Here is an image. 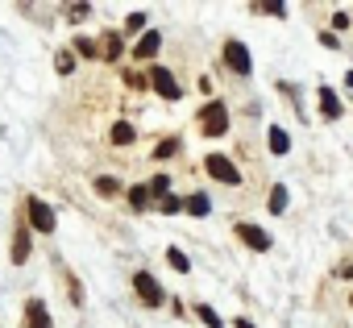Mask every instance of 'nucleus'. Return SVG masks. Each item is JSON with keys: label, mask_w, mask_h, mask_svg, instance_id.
Returning <instances> with one entry per match:
<instances>
[{"label": "nucleus", "mask_w": 353, "mask_h": 328, "mask_svg": "<svg viewBox=\"0 0 353 328\" xmlns=\"http://www.w3.org/2000/svg\"><path fill=\"white\" fill-rule=\"evenodd\" d=\"M200 129H204V137H221V133L229 129V108H225L221 100L204 104V108H200Z\"/></svg>", "instance_id": "obj_1"}, {"label": "nucleus", "mask_w": 353, "mask_h": 328, "mask_svg": "<svg viewBox=\"0 0 353 328\" xmlns=\"http://www.w3.org/2000/svg\"><path fill=\"white\" fill-rule=\"evenodd\" d=\"M204 171L216 179V183H229V187H241V171L233 167V162L225 158V154H208L204 158Z\"/></svg>", "instance_id": "obj_2"}, {"label": "nucleus", "mask_w": 353, "mask_h": 328, "mask_svg": "<svg viewBox=\"0 0 353 328\" xmlns=\"http://www.w3.org/2000/svg\"><path fill=\"white\" fill-rule=\"evenodd\" d=\"M26 216H30V225H34L38 233H54V208H50L46 200L30 196V200H26Z\"/></svg>", "instance_id": "obj_3"}, {"label": "nucleus", "mask_w": 353, "mask_h": 328, "mask_svg": "<svg viewBox=\"0 0 353 328\" xmlns=\"http://www.w3.org/2000/svg\"><path fill=\"white\" fill-rule=\"evenodd\" d=\"M133 287H137V299H141V303H150V307H158V303L166 299L162 283H158L150 270H137V274H133Z\"/></svg>", "instance_id": "obj_4"}, {"label": "nucleus", "mask_w": 353, "mask_h": 328, "mask_svg": "<svg viewBox=\"0 0 353 328\" xmlns=\"http://www.w3.org/2000/svg\"><path fill=\"white\" fill-rule=\"evenodd\" d=\"M150 88H154V92H158L162 100H179V96H183L179 79H174V75H170L166 67H154V71H150Z\"/></svg>", "instance_id": "obj_5"}, {"label": "nucleus", "mask_w": 353, "mask_h": 328, "mask_svg": "<svg viewBox=\"0 0 353 328\" xmlns=\"http://www.w3.org/2000/svg\"><path fill=\"white\" fill-rule=\"evenodd\" d=\"M237 237H241L254 254H266V249H270V233L258 229V225H250V221H237Z\"/></svg>", "instance_id": "obj_6"}, {"label": "nucleus", "mask_w": 353, "mask_h": 328, "mask_svg": "<svg viewBox=\"0 0 353 328\" xmlns=\"http://www.w3.org/2000/svg\"><path fill=\"white\" fill-rule=\"evenodd\" d=\"M225 63H229V71H233V75H250V71H254L250 50H245L241 42H225Z\"/></svg>", "instance_id": "obj_7"}, {"label": "nucleus", "mask_w": 353, "mask_h": 328, "mask_svg": "<svg viewBox=\"0 0 353 328\" xmlns=\"http://www.w3.org/2000/svg\"><path fill=\"white\" fill-rule=\"evenodd\" d=\"M341 112H345L341 96H336L332 88H320V116H324V121H341Z\"/></svg>", "instance_id": "obj_8"}, {"label": "nucleus", "mask_w": 353, "mask_h": 328, "mask_svg": "<svg viewBox=\"0 0 353 328\" xmlns=\"http://www.w3.org/2000/svg\"><path fill=\"white\" fill-rule=\"evenodd\" d=\"M158 46H162V34H158V30H150V34H141V42L133 46V59H141V63H145V59H154V54H158Z\"/></svg>", "instance_id": "obj_9"}, {"label": "nucleus", "mask_w": 353, "mask_h": 328, "mask_svg": "<svg viewBox=\"0 0 353 328\" xmlns=\"http://www.w3.org/2000/svg\"><path fill=\"white\" fill-rule=\"evenodd\" d=\"M26 316H30V328H54V324H50V311H46L42 299H30V303H26Z\"/></svg>", "instance_id": "obj_10"}, {"label": "nucleus", "mask_w": 353, "mask_h": 328, "mask_svg": "<svg viewBox=\"0 0 353 328\" xmlns=\"http://www.w3.org/2000/svg\"><path fill=\"white\" fill-rule=\"evenodd\" d=\"M17 266L30 258V233H26V225H17V233H13V254H9Z\"/></svg>", "instance_id": "obj_11"}, {"label": "nucleus", "mask_w": 353, "mask_h": 328, "mask_svg": "<svg viewBox=\"0 0 353 328\" xmlns=\"http://www.w3.org/2000/svg\"><path fill=\"white\" fill-rule=\"evenodd\" d=\"M266 141H270V154H287L291 150V137H287V129H279V125H270V133H266Z\"/></svg>", "instance_id": "obj_12"}, {"label": "nucleus", "mask_w": 353, "mask_h": 328, "mask_svg": "<svg viewBox=\"0 0 353 328\" xmlns=\"http://www.w3.org/2000/svg\"><path fill=\"white\" fill-rule=\"evenodd\" d=\"M183 208H188L192 216H208V212H212V200H208L204 192H196V196H188V200H183Z\"/></svg>", "instance_id": "obj_13"}, {"label": "nucleus", "mask_w": 353, "mask_h": 328, "mask_svg": "<svg viewBox=\"0 0 353 328\" xmlns=\"http://www.w3.org/2000/svg\"><path fill=\"white\" fill-rule=\"evenodd\" d=\"M100 50H104V59H121V50H125V42H121V34H104V42H100Z\"/></svg>", "instance_id": "obj_14"}, {"label": "nucleus", "mask_w": 353, "mask_h": 328, "mask_svg": "<svg viewBox=\"0 0 353 328\" xmlns=\"http://www.w3.org/2000/svg\"><path fill=\"white\" fill-rule=\"evenodd\" d=\"M133 137H137V129H133L129 121H117V125H112V141H117V145H129Z\"/></svg>", "instance_id": "obj_15"}, {"label": "nucleus", "mask_w": 353, "mask_h": 328, "mask_svg": "<svg viewBox=\"0 0 353 328\" xmlns=\"http://www.w3.org/2000/svg\"><path fill=\"white\" fill-rule=\"evenodd\" d=\"M117 192H121V183H117L112 175H100V179H96V196H104V200H112Z\"/></svg>", "instance_id": "obj_16"}, {"label": "nucleus", "mask_w": 353, "mask_h": 328, "mask_svg": "<svg viewBox=\"0 0 353 328\" xmlns=\"http://www.w3.org/2000/svg\"><path fill=\"white\" fill-rule=\"evenodd\" d=\"M270 212H274V216H279V212H287V187H283V183H274V187H270Z\"/></svg>", "instance_id": "obj_17"}, {"label": "nucleus", "mask_w": 353, "mask_h": 328, "mask_svg": "<svg viewBox=\"0 0 353 328\" xmlns=\"http://www.w3.org/2000/svg\"><path fill=\"white\" fill-rule=\"evenodd\" d=\"M166 262H170L174 270H179V274H188V270H192V262H188V254H183V249H174V245L166 249Z\"/></svg>", "instance_id": "obj_18"}, {"label": "nucleus", "mask_w": 353, "mask_h": 328, "mask_svg": "<svg viewBox=\"0 0 353 328\" xmlns=\"http://www.w3.org/2000/svg\"><path fill=\"white\" fill-rule=\"evenodd\" d=\"M75 54H83V59H104L100 46H96L92 38H75Z\"/></svg>", "instance_id": "obj_19"}, {"label": "nucleus", "mask_w": 353, "mask_h": 328, "mask_svg": "<svg viewBox=\"0 0 353 328\" xmlns=\"http://www.w3.org/2000/svg\"><path fill=\"white\" fill-rule=\"evenodd\" d=\"M129 204H133L137 212H141V208H150V183H141V187H133V192H129Z\"/></svg>", "instance_id": "obj_20"}, {"label": "nucleus", "mask_w": 353, "mask_h": 328, "mask_svg": "<svg viewBox=\"0 0 353 328\" xmlns=\"http://www.w3.org/2000/svg\"><path fill=\"white\" fill-rule=\"evenodd\" d=\"M196 316H200V320H204L208 328H225V320H221V316H216V311H212L208 303H200V307H196Z\"/></svg>", "instance_id": "obj_21"}, {"label": "nucleus", "mask_w": 353, "mask_h": 328, "mask_svg": "<svg viewBox=\"0 0 353 328\" xmlns=\"http://www.w3.org/2000/svg\"><path fill=\"white\" fill-rule=\"evenodd\" d=\"M179 154V137H166V141H158V150H154V158H174Z\"/></svg>", "instance_id": "obj_22"}, {"label": "nucleus", "mask_w": 353, "mask_h": 328, "mask_svg": "<svg viewBox=\"0 0 353 328\" xmlns=\"http://www.w3.org/2000/svg\"><path fill=\"white\" fill-rule=\"evenodd\" d=\"M150 196H158V200H166V196H170V179H166V175H158V179L150 183Z\"/></svg>", "instance_id": "obj_23"}, {"label": "nucleus", "mask_w": 353, "mask_h": 328, "mask_svg": "<svg viewBox=\"0 0 353 328\" xmlns=\"http://www.w3.org/2000/svg\"><path fill=\"white\" fill-rule=\"evenodd\" d=\"M258 13H270V17H287V5H279V0H270V5H258Z\"/></svg>", "instance_id": "obj_24"}, {"label": "nucleus", "mask_w": 353, "mask_h": 328, "mask_svg": "<svg viewBox=\"0 0 353 328\" xmlns=\"http://www.w3.org/2000/svg\"><path fill=\"white\" fill-rule=\"evenodd\" d=\"M145 21H150L145 13H133V17L125 21V30H129V34H137V30H145Z\"/></svg>", "instance_id": "obj_25"}, {"label": "nucleus", "mask_w": 353, "mask_h": 328, "mask_svg": "<svg viewBox=\"0 0 353 328\" xmlns=\"http://www.w3.org/2000/svg\"><path fill=\"white\" fill-rule=\"evenodd\" d=\"M71 71H75V59L63 50V54H59V75H71Z\"/></svg>", "instance_id": "obj_26"}, {"label": "nucleus", "mask_w": 353, "mask_h": 328, "mask_svg": "<svg viewBox=\"0 0 353 328\" xmlns=\"http://www.w3.org/2000/svg\"><path fill=\"white\" fill-rule=\"evenodd\" d=\"M179 208H183L179 196H166V200H162V212H179Z\"/></svg>", "instance_id": "obj_27"}, {"label": "nucleus", "mask_w": 353, "mask_h": 328, "mask_svg": "<svg viewBox=\"0 0 353 328\" xmlns=\"http://www.w3.org/2000/svg\"><path fill=\"white\" fill-rule=\"evenodd\" d=\"M71 17H92V5H67Z\"/></svg>", "instance_id": "obj_28"}, {"label": "nucleus", "mask_w": 353, "mask_h": 328, "mask_svg": "<svg viewBox=\"0 0 353 328\" xmlns=\"http://www.w3.org/2000/svg\"><path fill=\"white\" fill-rule=\"evenodd\" d=\"M349 25H353L349 13H336V17H332V34H336V30H349Z\"/></svg>", "instance_id": "obj_29"}, {"label": "nucleus", "mask_w": 353, "mask_h": 328, "mask_svg": "<svg viewBox=\"0 0 353 328\" xmlns=\"http://www.w3.org/2000/svg\"><path fill=\"white\" fill-rule=\"evenodd\" d=\"M125 83H129V88H145V83H150V79H141V75H137V71H125Z\"/></svg>", "instance_id": "obj_30"}, {"label": "nucleus", "mask_w": 353, "mask_h": 328, "mask_svg": "<svg viewBox=\"0 0 353 328\" xmlns=\"http://www.w3.org/2000/svg\"><path fill=\"white\" fill-rule=\"evenodd\" d=\"M320 46H328V50H336V34H332V30H324V34H320Z\"/></svg>", "instance_id": "obj_31"}, {"label": "nucleus", "mask_w": 353, "mask_h": 328, "mask_svg": "<svg viewBox=\"0 0 353 328\" xmlns=\"http://www.w3.org/2000/svg\"><path fill=\"white\" fill-rule=\"evenodd\" d=\"M336 274H341V278H353V262H345V266H336Z\"/></svg>", "instance_id": "obj_32"}, {"label": "nucleus", "mask_w": 353, "mask_h": 328, "mask_svg": "<svg viewBox=\"0 0 353 328\" xmlns=\"http://www.w3.org/2000/svg\"><path fill=\"white\" fill-rule=\"evenodd\" d=\"M233 324H237V328H254V324H250V320H245V316H237V320H233Z\"/></svg>", "instance_id": "obj_33"}, {"label": "nucleus", "mask_w": 353, "mask_h": 328, "mask_svg": "<svg viewBox=\"0 0 353 328\" xmlns=\"http://www.w3.org/2000/svg\"><path fill=\"white\" fill-rule=\"evenodd\" d=\"M349 303H353V295H349Z\"/></svg>", "instance_id": "obj_34"}]
</instances>
